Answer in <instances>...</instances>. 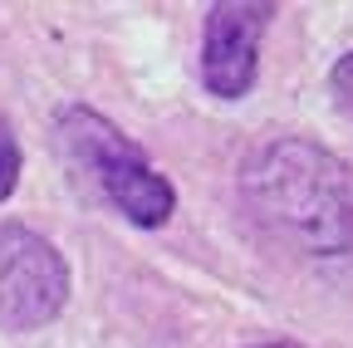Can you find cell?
Masks as SVG:
<instances>
[{"instance_id":"1","label":"cell","mask_w":353,"mask_h":348,"mask_svg":"<svg viewBox=\"0 0 353 348\" xmlns=\"http://www.w3.org/2000/svg\"><path fill=\"white\" fill-rule=\"evenodd\" d=\"M241 201L275 245L353 265V167L309 138H275L241 162Z\"/></svg>"},{"instance_id":"2","label":"cell","mask_w":353,"mask_h":348,"mask_svg":"<svg viewBox=\"0 0 353 348\" xmlns=\"http://www.w3.org/2000/svg\"><path fill=\"white\" fill-rule=\"evenodd\" d=\"M59 143L88 177H94V187L103 192V201L123 221L143 226V231H157V226L172 221L176 187L148 162V152L132 143L113 118H103L88 103H69L59 113Z\"/></svg>"},{"instance_id":"3","label":"cell","mask_w":353,"mask_h":348,"mask_svg":"<svg viewBox=\"0 0 353 348\" xmlns=\"http://www.w3.org/2000/svg\"><path fill=\"white\" fill-rule=\"evenodd\" d=\"M69 304V260L25 221H0V329H44Z\"/></svg>"},{"instance_id":"4","label":"cell","mask_w":353,"mask_h":348,"mask_svg":"<svg viewBox=\"0 0 353 348\" xmlns=\"http://www.w3.org/2000/svg\"><path fill=\"white\" fill-rule=\"evenodd\" d=\"M280 6L270 0H216L201 20V83L216 99H250L260 79V39Z\"/></svg>"},{"instance_id":"5","label":"cell","mask_w":353,"mask_h":348,"mask_svg":"<svg viewBox=\"0 0 353 348\" xmlns=\"http://www.w3.org/2000/svg\"><path fill=\"white\" fill-rule=\"evenodd\" d=\"M20 172H25V147H20V138H15V123L0 113V201L15 196Z\"/></svg>"},{"instance_id":"6","label":"cell","mask_w":353,"mask_h":348,"mask_svg":"<svg viewBox=\"0 0 353 348\" xmlns=\"http://www.w3.org/2000/svg\"><path fill=\"white\" fill-rule=\"evenodd\" d=\"M329 94H334V103H339L343 113H353V50L334 59V69H329Z\"/></svg>"},{"instance_id":"7","label":"cell","mask_w":353,"mask_h":348,"mask_svg":"<svg viewBox=\"0 0 353 348\" xmlns=\"http://www.w3.org/2000/svg\"><path fill=\"white\" fill-rule=\"evenodd\" d=\"M250 348H304V343H294V338H265V343H250Z\"/></svg>"}]
</instances>
